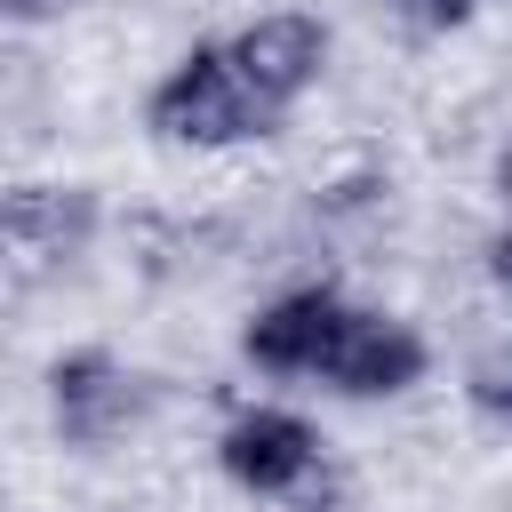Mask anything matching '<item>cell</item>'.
Returning a JSON list of instances; mask_svg holds the SVG:
<instances>
[{
  "label": "cell",
  "mask_w": 512,
  "mask_h": 512,
  "mask_svg": "<svg viewBox=\"0 0 512 512\" xmlns=\"http://www.w3.org/2000/svg\"><path fill=\"white\" fill-rule=\"evenodd\" d=\"M280 120H288V112L240 72V56H232L224 40L184 48V56L152 80V96H144V128H152L160 144H184V152H232V144L272 136Z\"/></svg>",
  "instance_id": "1"
},
{
  "label": "cell",
  "mask_w": 512,
  "mask_h": 512,
  "mask_svg": "<svg viewBox=\"0 0 512 512\" xmlns=\"http://www.w3.org/2000/svg\"><path fill=\"white\" fill-rule=\"evenodd\" d=\"M216 464L232 488L264 496V504H296V512H320L336 496V472H328V440L296 416V408H240L224 432H216Z\"/></svg>",
  "instance_id": "2"
},
{
  "label": "cell",
  "mask_w": 512,
  "mask_h": 512,
  "mask_svg": "<svg viewBox=\"0 0 512 512\" xmlns=\"http://www.w3.org/2000/svg\"><path fill=\"white\" fill-rule=\"evenodd\" d=\"M136 416H144V376L120 352L80 344L48 360V424L64 448H112L120 432H136Z\"/></svg>",
  "instance_id": "3"
},
{
  "label": "cell",
  "mask_w": 512,
  "mask_h": 512,
  "mask_svg": "<svg viewBox=\"0 0 512 512\" xmlns=\"http://www.w3.org/2000/svg\"><path fill=\"white\" fill-rule=\"evenodd\" d=\"M424 368H432V344H424L400 312L352 304V312L336 320V344H328V360H320L312 384H328V392H344V400H400L408 384H424Z\"/></svg>",
  "instance_id": "4"
},
{
  "label": "cell",
  "mask_w": 512,
  "mask_h": 512,
  "mask_svg": "<svg viewBox=\"0 0 512 512\" xmlns=\"http://www.w3.org/2000/svg\"><path fill=\"white\" fill-rule=\"evenodd\" d=\"M344 312H352V304H344L328 280L288 288V296H272V304L240 328V352H248V368H264V376H320Z\"/></svg>",
  "instance_id": "5"
},
{
  "label": "cell",
  "mask_w": 512,
  "mask_h": 512,
  "mask_svg": "<svg viewBox=\"0 0 512 512\" xmlns=\"http://www.w3.org/2000/svg\"><path fill=\"white\" fill-rule=\"evenodd\" d=\"M224 48L240 56V72H248L280 112H288L304 88H320V72H328V24L304 16V8H264V16H248Z\"/></svg>",
  "instance_id": "6"
},
{
  "label": "cell",
  "mask_w": 512,
  "mask_h": 512,
  "mask_svg": "<svg viewBox=\"0 0 512 512\" xmlns=\"http://www.w3.org/2000/svg\"><path fill=\"white\" fill-rule=\"evenodd\" d=\"M88 224H96V200L80 192V184H16L8 192V240H16V256H72L80 240H88Z\"/></svg>",
  "instance_id": "7"
},
{
  "label": "cell",
  "mask_w": 512,
  "mask_h": 512,
  "mask_svg": "<svg viewBox=\"0 0 512 512\" xmlns=\"http://www.w3.org/2000/svg\"><path fill=\"white\" fill-rule=\"evenodd\" d=\"M464 392H472V408H480V416L512 424V344H504V352H480V360L464 368Z\"/></svg>",
  "instance_id": "8"
},
{
  "label": "cell",
  "mask_w": 512,
  "mask_h": 512,
  "mask_svg": "<svg viewBox=\"0 0 512 512\" xmlns=\"http://www.w3.org/2000/svg\"><path fill=\"white\" fill-rule=\"evenodd\" d=\"M400 24H416V32H456V24H472V8L480 0H384Z\"/></svg>",
  "instance_id": "9"
},
{
  "label": "cell",
  "mask_w": 512,
  "mask_h": 512,
  "mask_svg": "<svg viewBox=\"0 0 512 512\" xmlns=\"http://www.w3.org/2000/svg\"><path fill=\"white\" fill-rule=\"evenodd\" d=\"M488 280L512 296V216H504V224H496V240H488Z\"/></svg>",
  "instance_id": "10"
},
{
  "label": "cell",
  "mask_w": 512,
  "mask_h": 512,
  "mask_svg": "<svg viewBox=\"0 0 512 512\" xmlns=\"http://www.w3.org/2000/svg\"><path fill=\"white\" fill-rule=\"evenodd\" d=\"M0 8H8L16 24H48V16H64L72 0H0Z\"/></svg>",
  "instance_id": "11"
},
{
  "label": "cell",
  "mask_w": 512,
  "mask_h": 512,
  "mask_svg": "<svg viewBox=\"0 0 512 512\" xmlns=\"http://www.w3.org/2000/svg\"><path fill=\"white\" fill-rule=\"evenodd\" d=\"M496 192H504V208H512V136H504V152H496Z\"/></svg>",
  "instance_id": "12"
}]
</instances>
